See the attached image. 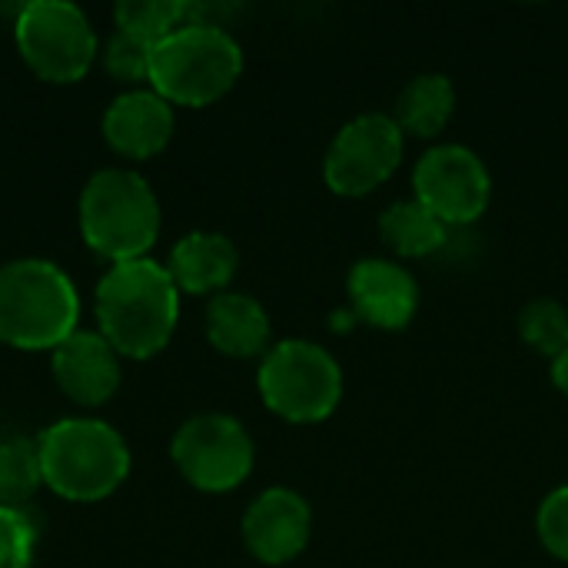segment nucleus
<instances>
[{"instance_id": "nucleus-3", "label": "nucleus", "mask_w": 568, "mask_h": 568, "mask_svg": "<svg viewBox=\"0 0 568 568\" xmlns=\"http://www.w3.org/2000/svg\"><path fill=\"white\" fill-rule=\"evenodd\" d=\"M43 483L70 503H97L130 476L123 436L100 419H60L40 433Z\"/></svg>"}, {"instance_id": "nucleus-25", "label": "nucleus", "mask_w": 568, "mask_h": 568, "mask_svg": "<svg viewBox=\"0 0 568 568\" xmlns=\"http://www.w3.org/2000/svg\"><path fill=\"white\" fill-rule=\"evenodd\" d=\"M552 383L562 396H568V349L559 359H552Z\"/></svg>"}, {"instance_id": "nucleus-11", "label": "nucleus", "mask_w": 568, "mask_h": 568, "mask_svg": "<svg viewBox=\"0 0 568 568\" xmlns=\"http://www.w3.org/2000/svg\"><path fill=\"white\" fill-rule=\"evenodd\" d=\"M313 532V513L293 489H266L243 516V542L263 566L293 562Z\"/></svg>"}, {"instance_id": "nucleus-21", "label": "nucleus", "mask_w": 568, "mask_h": 568, "mask_svg": "<svg viewBox=\"0 0 568 568\" xmlns=\"http://www.w3.org/2000/svg\"><path fill=\"white\" fill-rule=\"evenodd\" d=\"M523 343L549 359H559L568 349V310L556 300H532L519 313Z\"/></svg>"}, {"instance_id": "nucleus-19", "label": "nucleus", "mask_w": 568, "mask_h": 568, "mask_svg": "<svg viewBox=\"0 0 568 568\" xmlns=\"http://www.w3.org/2000/svg\"><path fill=\"white\" fill-rule=\"evenodd\" d=\"M43 486L40 446L37 439H3L0 443V506L20 509Z\"/></svg>"}, {"instance_id": "nucleus-1", "label": "nucleus", "mask_w": 568, "mask_h": 568, "mask_svg": "<svg viewBox=\"0 0 568 568\" xmlns=\"http://www.w3.org/2000/svg\"><path fill=\"white\" fill-rule=\"evenodd\" d=\"M180 316V290L166 266L156 260L113 263L97 283L100 336L130 359L156 356Z\"/></svg>"}, {"instance_id": "nucleus-15", "label": "nucleus", "mask_w": 568, "mask_h": 568, "mask_svg": "<svg viewBox=\"0 0 568 568\" xmlns=\"http://www.w3.org/2000/svg\"><path fill=\"white\" fill-rule=\"evenodd\" d=\"M236 266H240V253L230 243V236L206 233V230L186 233L173 246L170 263H166L176 290L180 293H193V296L226 290L230 280L236 276Z\"/></svg>"}, {"instance_id": "nucleus-5", "label": "nucleus", "mask_w": 568, "mask_h": 568, "mask_svg": "<svg viewBox=\"0 0 568 568\" xmlns=\"http://www.w3.org/2000/svg\"><path fill=\"white\" fill-rule=\"evenodd\" d=\"M243 70L240 43L213 23H183L150 53V83L166 103L206 106L220 100Z\"/></svg>"}, {"instance_id": "nucleus-12", "label": "nucleus", "mask_w": 568, "mask_h": 568, "mask_svg": "<svg viewBox=\"0 0 568 568\" xmlns=\"http://www.w3.org/2000/svg\"><path fill=\"white\" fill-rule=\"evenodd\" d=\"M346 290L353 313L376 329L409 326L419 306V286L413 273L389 260H359L346 276Z\"/></svg>"}, {"instance_id": "nucleus-2", "label": "nucleus", "mask_w": 568, "mask_h": 568, "mask_svg": "<svg viewBox=\"0 0 568 568\" xmlns=\"http://www.w3.org/2000/svg\"><path fill=\"white\" fill-rule=\"evenodd\" d=\"M80 296L50 260H13L0 266V343L13 349H57L77 333Z\"/></svg>"}, {"instance_id": "nucleus-9", "label": "nucleus", "mask_w": 568, "mask_h": 568, "mask_svg": "<svg viewBox=\"0 0 568 568\" xmlns=\"http://www.w3.org/2000/svg\"><path fill=\"white\" fill-rule=\"evenodd\" d=\"M406 133L393 116L363 113L349 120L326 150L323 176L339 196H366L383 186L403 163Z\"/></svg>"}, {"instance_id": "nucleus-23", "label": "nucleus", "mask_w": 568, "mask_h": 568, "mask_svg": "<svg viewBox=\"0 0 568 568\" xmlns=\"http://www.w3.org/2000/svg\"><path fill=\"white\" fill-rule=\"evenodd\" d=\"M37 532L20 509L0 506V568H30Z\"/></svg>"}, {"instance_id": "nucleus-6", "label": "nucleus", "mask_w": 568, "mask_h": 568, "mask_svg": "<svg viewBox=\"0 0 568 568\" xmlns=\"http://www.w3.org/2000/svg\"><path fill=\"white\" fill-rule=\"evenodd\" d=\"M256 383L263 403L286 423H323L343 399L339 363L310 339L270 346Z\"/></svg>"}, {"instance_id": "nucleus-13", "label": "nucleus", "mask_w": 568, "mask_h": 568, "mask_svg": "<svg viewBox=\"0 0 568 568\" xmlns=\"http://www.w3.org/2000/svg\"><path fill=\"white\" fill-rule=\"evenodd\" d=\"M53 379L73 403L100 406L120 386V353L100 333L77 329L53 349Z\"/></svg>"}, {"instance_id": "nucleus-17", "label": "nucleus", "mask_w": 568, "mask_h": 568, "mask_svg": "<svg viewBox=\"0 0 568 568\" xmlns=\"http://www.w3.org/2000/svg\"><path fill=\"white\" fill-rule=\"evenodd\" d=\"M453 110H456L453 80L443 73H423L399 93L393 120L399 123L403 133L429 140L446 130V123L453 120Z\"/></svg>"}, {"instance_id": "nucleus-16", "label": "nucleus", "mask_w": 568, "mask_h": 568, "mask_svg": "<svg viewBox=\"0 0 568 568\" xmlns=\"http://www.w3.org/2000/svg\"><path fill=\"white\" fill-rule=\"evenodd\" d=\"M210 343L236 359L270 353V316L246 293H216L206 306Z\"/></svg>"}, {"instance_id": "nucleus-8", "label": "nucleus", "mask_w": 568, "mask_h": 568, "mask_svg": "<svg viewBox=\"0 0 568 568\" xmlns=\"http://www.w3.org/2000/svg\"><path fill=\"white\" fill-rule=\"evenodd\" d=\"M183 479L203 493H230L253 473V439L240 419L203 413L186 419L170 446Z\"/></svg>"}, {"instance_id": "nucleus-18", "label": "nucleus", "mask_w": 568, "mask_h": 568, "mask_svg": "<svg viewBox=\"0 0 568 568\" xmlns=\"http://www.w3.org/2000/svg\"><path fill=\"white\" fill-rule=\"evenodd\" d=\"M446 230L449 226L433 210H426L416 196L393 203L379 220V233H383L386 246L409 260L436 253L446 243Z\"/></svg>"}, {"instance_id": "nucleus-20", "label": "nucleus", "mask_w": 568, "mask_h": 568, "mask_svg": "<svg viewBox=\"0 0 568 568\" xmlns=\"http://www.w3.org/2000/svg\"><path fill=\"white\" fill-rule=\"evenodd\" d=\"M116 30H126L146 43H160L183 23H190V3L186 0H120L116 10Z\"/></svg>"}, {"instance_id": "nucleus-10", "label": "nucleus", "mask_w": 568, "mask_h": 568, "mask_svg": "<svg viewBox=\"0 0 568 568\" xmlns=\"http://www.w3.org/2000/svg\"><path fill=\"white\" fill-rule=\"evenodd\" d=\"M416 200L433 210L446 226L476 223L493 196V176L486 163L459 143L429 150L413 173Z\"/></svg>"}, {"instance_id": "nucleus-22", "label": "nucleus", "mask_w": 568, "mask_h": 568, "mask_svg": "<svg viewBox=\"0 0 568 568\" xmlns=\"http://www.w3.org/2000/svg\"><path fill=\"white\" fill-rule=\"evenodd\" d=\"M150 53H153V43L126 30H113V37L103 47V63L116 80L136 83V80H150Z\"/></svg>"}, {"instance_id": "nucleus-7", "label": "nucleus", "mask_w": 568, "mask_h": 568, "mask_svg": "<svg viewBox=\"0 0 568 568\" xmlns=\"http://www.w3.org/2000/svg\"><path fill=\"white\" fill-rule=\"evenodd\" d=\"M13 37L27 67L50 83H77L97 57L87 13L67 0H30L20 7Z\"/></svg>"}, {"instance_id": "nucleus-4", "label": "nucleus", "mask_w": 568, "mask_h": 568, "mask_svg": "<svg viewBox=\"0 0 568 568\" xmlns=\"http://www.w3.org/2000/svg\"><path fill=\"white\" fill-rule=\"evenodd\" d=\"M80 233L110 263L143 260L160 233V203L150 183L123 166L100 170L80 193Z\"/></svg>"}, {"instance_id": "nucleus-14", "label": "nucleus", "mask_w": 568, "mask_h": 568, "mask_svg": "<svg viewBox=\"0 0 568 568\" xmlns=\"http://www.w3.org/2000/svg\"><path fill=\"white\" fill-rule=\"evenodd\" d=\"M106 143L133 160L160 153L173 136V106L156 90H130L103 113Z\"/></svg>"}, {"instance_id": "nucleus-24", "label": "nucleus", "mask_w": 568, "mask_h": 568, "mask_svg": "<svg viewBox=\"0 0 568 568\" xmlns=\"http://www.w3.org/2000/svg\"><path fill=\"white\" fill-rule=\"evenodd\" d=\"M536 529H539L542 546L556 559L568 562V486L546 496V503L539 506V516H536Z\"/></svg>"}]
</instances>
